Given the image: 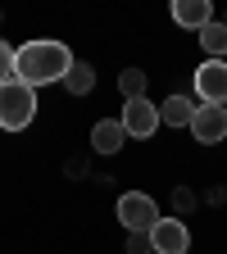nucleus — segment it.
I'll list each match as a JSON object with an SVG mask.
<instances>
[{"mask_svg":"<svg viewBox=\"0 0 227 254\" xmlns=\"http://www.w3.org/2000/svg\"><path fill=\"white\" fill-rule=\"evenodd\" d=\"M73 50L64 46V41H27V46H18L14 50V82H23V86H46V82H64L69 77V68H73Z\"/></svg>","mask_w":227,"mask_h":254,"instance_id":"f257e3e1","label":"nucleus"},{"mask_svg":"<svg viewBox=\"0 0 227 254\" xmlns=\"http://www.w3.org/2000/svg\"><path fill=\"white\" fill-rule=\"evenodd\" d=\"M37 118V91L23 82H5L0 86V127L5 132H23Z\"/></svg>","mask_w":227,"mask_h":254,"instance_id":"f03ea898","label":"nucleus"},{"mask_svg":"<svg viewBox=\"0 0 227 254\" xmlns=\"http://www.w3.org/2000/svg\"><path fill=\"white\" fill-rule=\"evenodd\" d=\"M118 222L127 232H150L159 222V209L146 190H127V195H118Z\"/></svg>","mask_w":227,"mask_h":254,"instance_id":"7ed1b4c3","label":"nucleus"},{"mask_svg":"<svg viewBox=\"0 0 227 254\" xmlns=\"http://www.w3.org/2000/svg\"><path fill=\"white\" fill-rule=\"evenodd\" d=\"M196 100L200 105H227V59H205L196 68Z\"/></svg>","mask_w":227,"mask_h":254,"instance_id":"20e7f679","label":"nucleus"},{"mask_svg":"<svg viewBox=\"0 0 227 254\" xmlns=\"http://www.w3.org/2000/svg\"><path fill=\"white\" fill-rule=\"evenodd\" d=\"M191 136L200 145L227 141V105H196V114H191Z\"/></svg>","mask_w":227,"mask_h":254,"instance_id":"39448f33","label":"nucleus"},{"mask_svg":"<svg viewBox=\"0 0 227 254\" xmlns=\"http://www.w3.org/2000/svg\"><path fill=\"white\" fill-rule=\"evenodd\" d=\"M150 245H154V254H186L191 250V227L182 218H159L150 227Z\"/></svg>","mask_w":227,"mask_h":254,"instance_id":"423d86ee","label":"nucleus"},{"mask_svg":"<svg viewBox=\"0 0 227 254\" xmlns=\"http://www.w3.org/2000/svg\"><path fill=\"white\" fill-rule=\"evenodd\" d=\"M118 123H123L127 136H141V141H146V136H154V127H159V109L141 95V100H127V105H123V118H118Z\"/></svg>","mask_w":227,"mask_h":254,"instance_id":"0eeeda50","label":"nucleus"},{"mask_svg":"<svg viewBox=\"0 0 227 254\" xmlns=\"http://www.w3.org/2000/svg\"><path fill=\"white\" fill-rule=\"evenodd\" d=\"M173 18L182 27H191V32H200L205 23H214V5H209V0H177V5H173Z\"/></svg>","mask_w":227,"mask_h":254,"instance_id":"6e6552de","label":"nucleus"},{"mask_svg":"<svg viewBox=\"0 0 227 254\" xmlns=\"http://www.w3.org/2000/svg\"><path fill=\"white\" fill-rule=\"evenodd\" d=\"M123 141H127V132H123V123H118V118H105V123H95V127H91V145L100 150V154H118Z\"/></svg>","mask_w":227,"mask_h":254,"instance_id":"1a4fd4ad","label":"nucleus"},{"mask_svg":"<svg viewBox=\"0 0 227 254\" xmlns=\"http://www.w3.org/2000/svg\"><path fill=\"white\" fill-rule=\"evenodd\" d=\"M191 114H196V105H191L186 95H168V100L159 105V123H168V127H191Z\"/></svg>","mask_w":227,"mask_h":254,"instance_id":"9d476101","label":"nucleus"},{"mask_svg":"<svg viewBox=\"0 0 227 254\" xmlns=\"http://www.w3.org/2000/svg\"><path fill=\"white\" fill-rule=\"evenodd\" d=\"M196 37H200V46H205V55L209 59H227V23H205L200 32H196Z\"/></svg>","mask_w":227,"mask_h":254,"instance_id":"9b49d317","label":"nucleus"},{"mask_svg":"<svg viewBox=\"0 0 227 254\" xmlns=\"http://www.w3.org/2000/svg\"><path fill=\"white\" fill-rule=\"evenodd\" d=\"M64 86H69V95H86L95 86V68H91V64H73L69 77H64Z\"/></svg>","mask_w":227,"mask_h":254,"instance_id":"f8f14e48","label":"nucleus"},{"mask_svg":"<svg viewBox=\"0 0 227 254\" xmlns=\"http://www.w3.org/2000/svg\"><path fill=\"white\" fill-rule=\"evenodd\" d=\"M118 91H123V100H141L146 95V73L141 68H123L118 73Z\"/></svg>","mask_w":227,"mask_h":254,"instance_id":"ddd939ff","label":"nucleus"},{"mask_svg":"<svg viewBox=\"0 0 227 254\" xmlns=\"http://www.w3.org/2000/svg\"><path fill=\"white\" fill-rule=\"evenodd\" d=\"M5 82H14V46L0 41V86Z\"/></svg>","mask_w":227,"mask_h":254,"instance_id":"4468645a","label":"nucleus"},{"mask_svg":"<svg viewBox=\"0 0 227 254\" xmlns=\"http://www.w3.org/2000/svg\"><path fill=\"white\" fill-rule=\"evenodd\" d=\"M127 254H154L150 232H132V236H127Z\"/></svg>","mask_w":227,"mask_h":254,"instance_id":"2eb2a0df","label":"nucleus"},{"mask_svg":"<svg viewBox=\"0 0 227 254\" xmlns=\"http://www.w3.org/2000/svg\"><path fill=\"white\" fill-rule=\"evenodd\" d=\"M223 23H227V18H223Z\"/></svg>","mask_w":227,"mask_h":254,"instance_id":"dca6fc26","label":"nucleus"}]
</instances>
